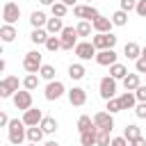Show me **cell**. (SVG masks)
<instances>
[{
    "label": "cell",
    "instance_id": "obj_12",
    "mask_svg": "<svg viewBox=\"0 0 146 146\" xmlns=\"http://www.w3.org/2000/svg\"><path fill=\"white\" fill-rule=\"evenodd\" d=\"M73 14L78 18H82V21H94L96 16H100V11L96 7H91V5H75L73 7Z\"/></svg>",
    "mask_w": 146,
    "mask_h": 146
},
{
    "label": "cell",
    "instance_id": "obj_3",
    "mask_svg": "<svg viewBox=\"0 0 146 146\" xmlns=\"http://www.w3.org/2000/svg\"><path fill=\"white\" fill-rule=\"evenodd\" d=\"M91 43L96 46V50H107L116 46V36L112 32H96V36L91 39Z\"/></svg>",
    "mask_w": 146,
    "mask_h": 146
},
{
    "label": "cell",
    "instance_id": "obj_26",
    "mask_svg": "<svg viewBox=\"0 0 146 146\" xmlns=\"http://www.w3.org/2000/svg\"><path fill=\"white\" fill-rule=\"evenodd\" d=\"M39 125L43 128V132H46V135H52V132H55V130L59 128V123H57V121H55L52 116H43V121H41Z\"/></svg>",
    "mask_w": 146,
    "mask_h": 146
},
{
    "label": "cell",
    "instance_id": "obj_38",
    "mask_svg": "<svg viewBox=\"0 0 146 146\" xmlns=\"http://www.w3.org/2000/svg\"><path fill=\"white\" fill-rule=\"evenodd\" d=\"M112 139H110V132L105 130H98V139H96V146H110Z\"/></svg>",
    "mask_w": 146,
    "mask_h": 146
},
{
    "label": "cell",
    "instance_id": "obj_31",
    "mask_svg": "<svg viewBox=\"0 0 146 146\" xmlns=\"http://www.w3.org/2000/svg\"><path fill=\"white\" fill-rule=\"evenodd\" d=\"M112 23H114L116 27H123V25L128 23V11H123V9L114 11V14H112Z\"/></svg>",
    "mask_w": 146,
    "mask_h": 146
},
{
    "label": "cell",
    "instance_id": "obj_10",
    "mask_svg": "<svg viewBox=\"0 0 146 146\" xmlns=\"http://www.w3.org/2000/svg\"><path fill=\"white\" fill-rule=\"evenodd\" d=\"M73 50H75V55H78L82 62H87V59L96 57V52H98V50H96V46H94L91 41H80V43H78Z\"/></svg>",
    "mask_w": 146,
    "mask_h": 146
},
{
    "label": "cell",
    "instance_id": "obj_33",
    "mask_svg": "<svg viewBox=\"0 0 146 146\" xmlns=\"http://www.w3.org/2000/svg\"><path fill=\"white\" fill-rule=\"evenodd\" d=\"M50 9H52V16H57V18H64V16H66V11H68V5H64V2L59 0V2L50 5Z\"/></svg>",
    "mask_w": 146,
    "mask_h": 146
},
{
    "label": "cell",
    "instance_id": "obj_47",
    "mask_svg": "<svg viewBox=\"0 0 146 146\" xmlns=\"http://www.w3.org/2000/svg\"><path fill=\"white\" fill-rule=\"evenodd\" d=\"M43 146H59V144H57V141H55V139H50V141H46V144H43Z\"/></svg>",
    "mask_w": 146,
    "mask_h": 146
},
{
    "label": "cell",
    "instance_id": "obj_34",
    "mask_svg": "<svg viewBox=\"0 0 146 146\" xmlns=\"http://www.w3.org/2000/svg\"><path fill=\"white\" fill-rule=\"evenodd\" d=\"M59 48H62V39H59V36H55V34H50V36H48V41H46V50L55 52V50H59Z\"/></svg>",
    "mask_w": 146,
    "mask_h": 146
},
{
    "label": "cell",
    "instance_id": "obj_45",
    "mask_svg": "<svg viewBox=\"0 0 146 146\" xmlns=\"http://www.w3.org/2000/svg\"><path fill=\"white\" fill-rule=\"evenodd\" d=\"M130 146H146V139L144 137H137L135 141H130Z\"/></svg>",
    "mask_w": 146,
    "mask_h": 146
},
{
    "label": "cell",
    "instance_id": "obj_25",
    "mask_svg": "<svg viewBox=\"0 0 146 146\" xmlns=\"http://www.w3.org/2000/svg\"><path fill=\"white\" fill-rule=\"evenodd\" d=\"M30 23H32V27H46L48 18H46L43 11H32L30 14Z\"/></svg>",
    "mask_w": 146,
    "mask_h": 146
},
{
    "label": "cell",
    "instance_id": "obj_35",
    "mask_svg": "<svg viewBox=\"0 0 146 146\" xmlns=\"http://www.w3.org/2000/svg\"><path fill=\"white\" fill-rule=\"evenodd\" d=\"M89 128H94V119H91V116H87V114H82V116L78 119V130H80V132H84V130H89Z\"/></svg>",
    "mask_w": 146,
    "mask_h": 146
},
{
    "label": "cell",
    "instance_id": "obj_2",
    "mask_svg": "<svg viewBox=\"0 0 146 146\" xmlns=\"http://www.w3.org/2000/svg\"><path fill=\"white\" fill-rule=\"evenodd\" d=\"M41 66H43V62H41V52H39V50L25 52V57H23V68H25L27 73H39Z\"/></svg>",
    "mask_w": 146,
    "mask_h": 146
},
{
    "label": "cell",
    "instance_id": "obj_30",
    "mask_svg": "<svg viewBox=\"0 0 146 146\" xmlns=\"http://www.w3.org/2000/svg\"><path fill=\"white\" fill-rule=\"evenodd\" d=\"M123 137H125L128 141H135L137 137H141V130H139V125H135V123L125 125V130H123Z\"/></svg>",
    "mask_w": 146,
    "mask_h": 146
},
{
    "label": "cell",
    "instance_id": "obj_9",
    "mask_svg": "<svg viewBox=\"0 0 146 146\" xmlns=\"http://www.w3.org/2000/svg\"><path fill=\"white\" fill-rule=\"evenodd\" d=\"M18 18H21V7L16 2H5V7H2V21L9 23V25H14Z\"/></svg>",
    "mask_w": 146,
    "mask_h": 146
},
{
    "label": "cell",
    "instance_id": "obj_44",
    "mask_svg": "<svg viewBox=\"0 0 146 146\" xmlns=\"http://www.w3.org/2000/svg\"><path fill=\"white\" fill-rule=\"evenodd\" d=\"M9 121H11V119H9L5 112H0V125H2V128H7V125H9Z\"/></svg>",
    "mask_w": 146,
    "mask_h": 146
},
{
    "label": "cell",
    "instance_id": "obj_19",
    "mask_svg": "<svg viewBox=\"0 0 146 146\" xmlns=\"http://www.w3.org/2000/svg\"><path fill=\"white\" fill-rule=\"evenodd\" d=\"M123 55H125L128 59H139V57H141V48H139V43L128 41V43L123 46Z\"/></svg>",
    "mask_w": 146,
    "mask_h": 146
},
{
    "label": "cell",
    "instance_id": "obj_17",
    "mask_svg": "<svg viewBox=\"0 0 146 146\" xmlns=\"http://www.w3.org/2000/svg\"><path fill=\"white\" fill-rule=\"evenodd\" d=\"M91 25H94V30L96 32H112V18H105V16H96L94 21H91Z\"/></svg>",
    "mask_w": 146,
    "mask_h": 146
},
{
    "label": "cell",
    "instance_id": "obj_23",
    "mask_svg": "<svg viewBox=\"0 0 146 146\" xmlns=\"http://www.w3.org/2000/svg\"><path fill=\"white\" fill-rule=\"evenodd\" d=\"M139 84H141V80H139V73H128V75L123 78V87H125V91H135Z\"/></svg>",
    "mask_w": 146,
    "mask_h": 146
},
{
    "label": "cell",
    "instance_id": "obj_22",
    "mask_svg": "<svg viewBox=\"0 0 146 146\" xmlns=\"http://www.w3.org/2000/svg\"><path fill=\"white\" fill-rule=\"evenodd\" d=\"M16 34H18V32H16V27H14V25H9V23H5V25L0 27V39H2L5 43L14 41V39H16Z\"/></svg>",
    "mask_w": 146,
    "mask_h": 146
},
{
    "label": "cell",
    "instance_id": "obj_43",
    "mask_svg": "<svg viewBox=\"0 0 146 146\" xmlns=\"http://www.w3.org/2000/svg\"><path fill=\"white\" fill-rule=\"evenodd\" d=\"M135 11L146 18V0H137V9H135Z\"/></svg>",
    "mask_w": 146,
    "mask_h": 146
},
{
    "label": "cell",
    "instance_id": "obj_42",
    "mask_svg": "<svg viewBox=\"0 0 146 146\" xmlns=\"http://www.w3.org/2000/svg\"><path fill=\"white\" fill-rule=\"evenodd\" d=\"M135 68H137V73H146V57L135 59Z\"/></svg>",
    "mask_w": 146,
    "mask_h": 146
},
{
    "label": "cell",
    "instance_id": "obj_16",
    "mask_svg": "<svg viewBox=\"0 0 146 146\" xmlns=\"http://www.w3.org/2000/svg\"><path fill=\"white\" fill-rule=\"evenodd\" d=\"M96 139H98V128H89L84 132H80V144L82 146H96Z\"/></svg>",
    "mask_w": 146,
    "mask_h": 146
},
{
    "label": "cell",
    "instance_id": "obj_15",
    "mask_svg": "<svg viewBox=\"0 0 146 146\" xmlns=\"http://www.w3.org/2000/svg\"><path fill=\"white\" fill-rule=\"evenodd\" d=\"M43 121V114H41V110L39 107H30V110H25L23 112V123L30 128V125H39Z\"/></svg>",
    "mask_w": 146,
    "mask_h": 146
},
{
    "label": "cell",
    "instance_id": "obj_24",
    "mask_svg": "<svg viewBox=\"0 0 146 146\" xmlns=\"http://www.w3.org/2000/svg\"><path fill=\"white\" fill-rule=\"evenodd\" d=\"M43 128L41 125H30L27 128V141H32V144H39L41 139H43Z\"/></svg>",
    "mask_w": 146,
    "mask_h": 146
},
{
    "label": "cell",
    "instance_id": "obj_32",
    "mask_svg": "<svg viewBox=\"0 0 146 146\" xmlns=\"http://www.w3.org/2000/svg\"><path fill=\"white\" fill-rule=\"evenodd\" d=\"M75 30H78V34H80V36H91L94 25H91V21H80V23L75 25Z\"/></svg>",
    "mask_w": 146,
    "mask_h": 146
},
{
    "label": "cell",
    "instance_id": "obj_39",
    "mask_svg": "<svg viewBox=\"0 0 146 146\" xmlns=\"http://www.w3.org/2000/svg\"><path fill=\"white\" fill-rule=\"evenodd\" d=\"M121 9H123V11H132V9H137V0H121Z\"/></svg>",
    "mask_w": 146,
    "mask_h": 146
},
{
    "label": "cell",
    "instance_id": "obj_37",
    "mask_svg": "<svg viewBox=\"0 0 146 146\" xmlns=\"http://www.w3.org/2000/svg\"><path fill=\"white\" fill-rule=\"evenodd\" d=\"M121 110H123V105H121L119 98H110V100H107V112H110V114H116V112H121Z\"/></svg>",
    "mask_w": 146,
    "mask_h": 146
},
{
    "label": "cell",
    "instance_id": "obj_51",
    "mask_svg": "<svg viewBox=\"0 0 146 146\" xmlns=\"http://www.w3.org/2000/svg\"><path fill=\"white\" fill-rule=\"evenodd\" d=\"M87 2H91V0H87Z\"/></svg>",
    "mask_w": 146,
    "mask_h": 146
},
{
    "label": "cell",
    "instance_id": "obj_6",
    "mask_svg": "<svg viewBox=\"0 0 146 146\" xmlns=\"http://www.w3.org/2000/svg\"><path fill=\"white\" fill-rule=\"evenodd\" d=\"M78 30L75 27H64L62 30V34H59V39H62V48L64 50H73L75 46H78Z\"/></svg>",
    "mask_w": 146,
    "mask_h": 146
},
{
    "label": "cell",
    "instance_id": "obj_49",
    "mask_svg": "<svg viewBox=\"0 0 146 146\" xmlns=\"http://www.w3.org/2000/svg\"><path fill=\"white\" fill-rule=\"evenodd\" d=\"M141 57H146V46H144V48H141Z\"/></svg>",
    "mask_w": 146,
    "mask_h": 146
},
{
    "label": "cell",
    "instance_id": "obj_29",
    "mask_svg": "<svg viewBox=\"0 0 146 146\" xmlns=\"http://www.w3.org/2000/svg\"><path fill=\"white\" fill-rule=\"evenodd\" d=\"M36 87H39V75H36V73H27V75L23 78V89L34 91Z\"/></svg>",
    "mask_w": 146,
    "mask_h": 146
},
{
    "label": "cell",
    "instance_id": "obj_18",
    "mask_svg": "<svg viewBox=\"0 0 146 146\" xmlns=\"http://www.w3.org/2000/svg\"><path fill=\"white\" fill-rule=\"evenodd\" d=\"M48 36H50V34H48V30H46V27H34V30H32V34H30V41H32V43H36V46H39V43H43V46H46Z\"/></svg>",
    "mask_w": 146,
    "mask_h": 146
},
{
    "label": "cell",
    "instance_id": "obj_48",
    "mask_svg": "<svg viewBox=\"0 0 146 146\" xmlns=\"http://www.w3.org/2000/svg\"><path fill=\"white\" fill-rule=\"evenodd\" d=\"M41 5H55V0H39Z\"/></svg>",
    "mask_w": 146,
    "mask_h": 146
},
{
    "label": "cell",
    "instance_id": "obj_50",
    "mask_svg": "<svg viewBox=\"0 0 146 146\" xmlns=\"http://www.w3.org/2000/svg\"><path fill=\"white\" fill-rule=\"evenodd\" d=\"M27 146H36V144H32V141H30V144H27Z\"/></svg>",
    "mask_w": 146,
    "mask_h": 146
},
{
    "label": "cell",
    "instance_id": "obj_46",
    "mask_svg": "<svg viewBox=\"0 0 146 146\" xmlns=\"http://www.w3.org/2000/svg\"><path fill=\"white\" fill-rule=\"evenodd\" d=\"M62 2H64V5H68V7H75V2H78V0H62Z\"/></svg>",
    "mask_w": 146,
    "mask_h": 146
},
{
    "label": "cell",
    "instance_id": "obj_40",
    "mask_svg": "<svg viewBox=\"0 0 146 146\" xmlns=\"http://www.w3.org/2000/svg\"><path fill=\"white\" fill-rule=\"evenodd\" d=\"M135 96H137V100H139V103H146V87H144V84H139V87L135 89Z\"/></svg>",
    "mask_w": 146,
    "mask_h": 146
},
{
    "label": "cell",
    "instance_id": "obj_7",
    "mask_svg": "<svg viewBox=\"0 0 146 146\" xmlns=\"http://www.w3.org/2000/svg\"><path fill=\"white\" fill-rule=\"evenodd\" d=\"M64 91H66L64 82H59V80H50V82L46 84L43 96H46V100H57V98H62V96H64Z\"/></svg>",
    "mask_w": 146,
    "mask_h": 146
},
{
    "label": "cell",
    "instance_id": "obj_14",
    "mask_svg": "<svg viewBox=\"0 0 146 146\" xmlns=\"http://www.w3.org/2000/svg\"><path fill=\"white\" fill-rule=\"evenodd\" d=\"M66 94H68V103L75 105V107H82V105L87 103V91H84L82 87H73V89H68Z\"/></svg>",
    "mask_w": 146,
    "mask_h": 146
},
{
    "label": "cell",
    "instance_id": "obj_11",
    "mask_svg": "<svg viewBox=\"0 0 146 146\" xmlns=\"http://www.w3.org/2000/svg\"><path fill=\"white\" fill-rule=\"evenodd\" d=\"M11 100H14V105H16V110H30L32 107V94H30V89H23V91H16L14 96H11Z\"/></svg>",
    "mask_w": 146,
    "mask_h": 146
},
{
    "label": "cell",
    "instance_id": "obj_36",
    "mask_svg": "<svg viewBox=\"0 0 146 146\" xmlns=\"http://www.w3.org/2000/svg\"><path fill=\"white\" fill-rule=\"evenodd\" d=\"M39 75L43 78V80H55V66H50V64H43L41 66V71H39Z\"/></svg>",
    "mask_w": 146,
    "mask_h": 146
},
{
    "label": "cell",
    "instance_id": "obj_13",
    "mask_svg": "<svg viewBox=\"0 0 146 146\" xmlns=\"http://www.w3.org/2000/svg\"><path fill=\"white\" fill-rule=\"evenodd\" d=\"M94 59H96V64H100V66H112V64H116L119 55L114 52V48H107V50H98Z\"/></svg>",
    "mask_w": 146,
    "mask_h": 146
},
{
    "label": "cell",
    "instance_id": "obj_4",
    "mask_svg": "<svg viewBox=\"0 0 146 146\" xmlns=\"http://www.w3.org/2000/svg\"><path fill=\"white\" fill-rule=\"evenodd\" d=\"M18 78L16 75H7V78H2L0 80V96L2 98H11L16 91H18Z\"/></svg>",
    "mask_w": 146,
    "mask_h": 146
},
{
    "label": "cell",
    "instance_id": "obj_8",
    "mask_svg": "<svg viewBox=\"0 0 146 146\" xmlns=\"http://www.w3.org/2000/svg\"><path fill=\"white\" fill-rule=\"evenodd\" d=\"M94 125L98 130H105V132H112L114 130V119L110 112H96L94 114Z\"/></svg>",
    "mask_w": 146,
    "mask_h": 146
},
{
    "label": "cell",
    "instance_id": "obj_5",
    "mask_svg": "<svg viewBox=\"0 0 146 146\" xmlns=\"http://www.w3.org/2000/svg\"><path fill=\"white\" fill-rule=\"evenodd\" d=\"M98 89H100V98H103V100L114 98V94H116V78H112V75L103 78V80L98 82Z\"/></svg>",
    "mask_w": 146,
    "mask_h": 146
},
{
    "label": "cell",
    "instance_id": "obj_20",
    "mask_svg": "<svg viewBox=\"0 0 146 146\" xmlns=\"http://www.w3.org/2000/svg\"><path fill=\"white\" fill-rule=\"evenodd\" d=\"M119 100H121L123 110H135V105L139 103V100H137V96H135V91H123V94L119 96Z\"/></svg>",
    "mask_w": 146,
    "mask_h": 146
},
{
    "label": "cell",
    "instance_id": "obj_41",
    "mask_svg": "<svg viewBox=\"0 0 146 146\" xmlns=\"http://www.w3.org/2000/svg\"><path fill=\"white\" fill-rule=\"evenodd\" d=\"M135 114H137V119H146V103H137L135 105Z\"/></svg>",
    "mask_w": 146,
    "mask_h": 146
},
{
    "label": "cell",
    "instance_id": "obj_1",
    "mask_svg": "<svg viewBox=\"0 0 146 146\" xmlns=\"http://www.w3.org/2000/svg\"><path fill=\"white\" fill-rule=\"evenodd\" d=\"M7 130H9V144L21 146V144L27 139V125L23 123V119H21V121H18V119H11L9 125H7Z\"/></svg>",
    "mask_w": 146,
    "mask_h": 146
},
{
    "label": "cell",
    "instance_id": "obj_52",
    "mask_svg": "<svg viewBox=\"0 0 146 146\" xmlns=\"http://www.w3.org/2000/svg\"><path fill=\"white\" fill-rule=\"evenodd\" d=\"M11 146H16V144H11Z\"/></svg>",
    "mask_w": 146,
    "mask_h": 146
},
{
    "label": "cell",
    "instance_id": "obj_27",
    "mask_svg": "<svg viewBox=\"0 0 146 146\" xmlns=\"http://www.w3.org/2000/svg\"><path fill=\"white\" fill-rule=\"evenodd\" d=\"M84 73H87V71H84L82 64H71V66H68V78H71V80H82Z\"/></svg>",
    "mask_w": 146,
    "mask_h": 146
},
{
    "label": "cell",
    "instance_id": "obj_21",
    "mask_svg": "<svg viewBox=\"0 0 146 146\" xmlns=\"http://www.w3.org/2000/svg\"><path fill=\"white\" fill-rule=\"evenodd\" d=\"M66 25L62 23V18H57V16H52V18H48V23H46V30H48V34H62V30H64Z\"/></svg>",
    "mask_w": 146,
    "mask_h": 146
},
{
    "label": "cell",
    "instance_id": "obj_28",
    "mask_svg": "<svg viewBox=\"0 0 146 146\" xmlns=\"http://www.w3.org/2000/svg\"><path fill=\"white\" fill-rule=\"evenodd\" d=\"M110 75H112V78H116V80H123V78L128 75V68H125L123 64H119V62H116V64H112V66H110Z\"/></svg>",
    "mask_w": 146,
    "mask_h": 146
}]
</instances>
